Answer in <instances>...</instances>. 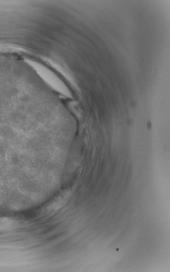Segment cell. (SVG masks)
<instances>
[{
  "label": "cell",
  "mask_w": 170,
  "mask_h": 272,
  "mask_svg": "<svg viewBox=\"0 0 170 272\" xmlns=\"http://www.w3.org/2000/svg\"><path fill=\"white\" fill-rule=\"evenodd\" d=\"M18 226L16 220L9 218H0V230H9Z\"/></svg>",
  "instance_id": "7a4b0ae2"
},
{
  "label": "cell",
  "mask_w": 170,
  "mask_h": 272,
  "mask_svg": "<svg viewBox=\"0 0 170 272\" xmlns=\"http://www.w3.org/2000/svg\"><path fill=\"white\" fill-rule=\"evenodd\" d=\"M36 68L38 70L41 76L54 89L66 97H72V95L67 86L54 73L47 68L40 67V66L39 67H36Z\"/></svg>",
  "instance_id": "6da1fadb"
}]
</instances>
